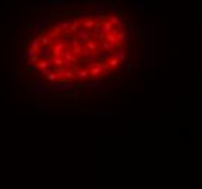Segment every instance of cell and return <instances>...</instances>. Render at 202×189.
<instances>
[{"instance_id": "cell-1", "label": "cell", "mask_w": 202, "mask_h": 189, "mask_svg": "<svg viewBox=\"0 0 202 189\" xmlns=\"http://www.w3.org/2000/svg\"><path fill=\"white\" fill-rule=\"evenodd\" d=\"M29 9H39V10H48V12H57V10H63L66 9V3L61 0H51L47 3H41V5H29Z\"/></svg>"}, {"instance_id": "cell-2", "label": "cell", "mask_w": 202, "mask_h": 189, "mask_svg": "<svg viewBox=\"0 0 202 189\" xmlns=\"http://www.w3.org/2000/svg\"><path fill=\"white\" fill-rule=\"evenodd\" d=\"M53 26V22L51 20H45V19H39V20H36V22H33V23H31V28L26 31V35L29 36V38H32L35 33H38V32H41V31H44L45 28H51Z\"/></svg>"}, {"instance_id": "cell-3", "label": "cell", "mask_w": 202, "mask_h": 189, "mask_svg": "<svg viewBox=\"0 0 202 189\" xmlns=\"http://www.w3.org/2000/svg\"><path fill=\"white\" fill-rule=\"evenodd\" d=\"M48 87H50V90H53V92H61V90H66V92H73V90L76 89V85H74V83H71V82L58 80V82L51 83Z\"/></svg>"}, {"instance_id": "cell-4", "label": "cell", "mask_w": 202, "mask_h": 189, "mask_svg": "<svg viewBox=\"0 0 202 189\" xmlns=\"http://www.w3.org/2000/svg\"><path fill=\"white\" fill-rule=\"evenodd\" d=\"M31 92H32L33 95H36V96H42V95H45V93L48 92V89L45 87V85H44L42 82L36 80V82H33V83L31 85Z\"/></svg>"}, {"instance_id": "cell-5", "label": "cell", "mask_w": 202, "mask_h": 189, "mask_svg": "<svg viewBox=\"0 0 202 189\" xmlns=\"http://www.w3.org/2000/svg\"><path fill=\"white\" fill-rule=\"evenodd\" d=\"M140 54H141V48L140 47H134L132 48V53H131V57H130V64L127 66L128 70H134L137 67V61H138Z\"/></svg>"}, {"instance_id": "cell-6", "label": "cell", "mask_w": 202, "mask_h": 189, "mask_svg": "<svg viewBox=\"0 0 202 189\" xmlns=\"http://www.w3.org/2000/svg\"><path fill=\"white\" fill-rule=\"evenodd\" d=\"M111 115H121L119 109H109V108H99L98 109V117H111Z\"/></svg>"}, {"instance_id": "cell-7", "label": "cell", "mask_w": 202, "mask_h": 189, "mask_svg": "<svg viewBox=\"0 0 202 189\" xmlns=\"http://www.w3.org/2000/svg\"><path fill=\"white\" fill-rule=\"evenodd\" d=\"M102 85H103V79H102V77H98V79H95V80H89V82H86V83L82 85V86H83V89L95 90V89H99Z\"/></svg>"}, {"instance_id": "cell-8", "label": "cell", "mask_w": 202, "mask_h": 189, "mask_svg": "<svg viewBox=\"0 0 202 189\" xmlns=\"http://www.w3.org/2000/svg\"><path fill=\"white\" fill-rule=\"evenodd\" d=\"M74 38H76V41H80V42H86V41H89V38H90V32L89 31H86V29H77L76 31V35H74Z\"/></svg>"}, {"instance_id": "cell-9", "label": "cell", "mask_w": 202, "mask_h": 189, "mask_svg": "<svg viewBox=\"0 0 202 189\" xmlns=\"http://www.w3.org/2000/svg\"><path fill=\"white\" fill-rule=\"evenodd\" d=\"M90 38L92 40H96V41H105V35H103V31H102L100 25H95L93 31L90 32Z\"/></svg>"}, {"instance_id": "cell-10", "label": "cell", "mask_w": 202, "mask_h": 189, "mask_svg": "<svg viewBox=\"0 0 202 189\" xmlns=\"http://www.w3.org/2000/svg\"><path fill=\"white\" fill-rule=\"evenodd\" d=\"M66 50V41L64 40H58L55 44H54V50H53V55L54 57H58L60 54H63V51Z\"/></svg>"}, {"instance_id": "cell-11", "label": "cell", "mask_w": 202, "mask_h": 189, "mask_svg": "<svg viewBox=\"0 0 202 189\" xmlns=\"http://www.w3.org/2000/svg\"><path fill=\"white\" fill-rule=\"evenodd\" d=\"M115 57H116V60H118L119 63H125V61H127V54H125V51L122 50V45H121V44H118L116 48H115Z\"/></svg>"}, {"instance_id": "cell-12", "label": "cell", "mask_w": 202, "mask_h": 189, "mask_svg": "<svg viewBox=\"0 0 202 189\" xmlns=\"http://www.w3.org/2000/svg\"><path fill=\"white\" fill-rule=\"evenodd\" d=\"M73 23H74V20H71V19H57L55 20V26H58L61 31H68L70 25H73Z\"/></svg>"}, {"instance_id": "cell-13", "label": "cell", "mask_w": 202, "mask_h": 189, "mask_svg": "<svg viewBox=\"0 0 202 189\" xmlns=\"http://www.w3.org/2000/svg\"><path fill=\"white\" fill-rule=\"evenodd\" d=\"M116 41H119L121 45H124V44L127 42V29H125V28H118Z\"/></svg>"}, {"instance_id": "cell-14", "label": "cell", "mask_w": 202, "mask_h": 189, "mask_svg": "<svg viewBox=\"0 0 202 189\" xmlns=\"http://www.w3.org/2000/svg\"><path fill=\"white\" fill-rule=\"evenodd\" d=\"M25 60H26V61H31V63H36V60H38L36 51H33V50H31V48L25 50Z\"/></svg>"}, {"instance_id": "cell-15", "label": "cell", "mask_w": 202, "mask_h": 189, "mask_svg": "<svg viewBox=\"0 0 202 189\" xmlns=\"http://www.w3.org/2000/svg\"><path fill=\"white\" fill-rule=\"evenodd\" d=\"M100 74H103V71H102L100 66H99L98 63H95V64L92 66L90 71H89V77H95V76H100Z\"/></svg>"}, {"instance_id": "cell-16", "label": "cell", "mask_w": 202, "mask_h": 189, "mask_svg": "<svg viewBox=\"0 0 202 189\" xmlns=\"http://www.w3.org/2000/svg\"><path fill=\"white\" fill-rule=\"evenodd\" d=\"M95 25H96V23H95V20L92 19V15H89V16H87V19H85V20L82 22V28H83V29H86V31H87V29L95 28Z\"/></svg>"}, {"instance_id": "cell-17", "label": "cell", "mask_w": 202, "mask_h": 189, "mask_svg": "<svg viewBox=\"0 0 202 189\" xmlns=\"http://www.w3.org/2000/svg\"><path fill=\"white\" fill-rule=\"evenodd\" d=\"M130 31H131L132 36H134V38H137V36H138V33H140V22L132 20V22H131V25H130Z\"/></svg>"}, {"instance_id": "cell-18", "label": "cell", "mask_w": 202, "mask_h": 189, "mask_svg": "<svg viewBox=\"0 0 202 189\" xmlns=\"http://www.w3.org/2000/svg\"><path fill=\"white\" fill-rule=\"evenodd\" d=\"M105 41L111 45V48H116V45H118L116 36H115V35H112V33H108V35L105 36Z\"/></svg>"}, {"instance_id": "cell-19", "label": "cell", "mask_w": 202, "mask_h": 189, "mask_svg": "<svg viewBox=\"0 0 202 189\" xmlns=\"http://www.w3.org/2000/svg\"><path fill=\"white\" fill-rule=\"evenodd\" d=\"M38 51H39V55H41L44 60H48V58H51V57H53V54H51V51H50V48H48V47H41Z\"/></svg>"}, {"instance_id": "cell-20", "label": "cell", "mask_w": 202, "mask_h": 189, "mask_svg": "<svg viewBox=\"0 0 202 189\" xmlns=\"http://www.w3.org/2000/svg\"><path fill=\"white\" fill-rule=\"evenodd\" d=\"M61 58H63V61H68V63H71L73 58H74L71 48H66V50L63 51V57H61Z\"/></svg>"}, {"instance_id": "cell-21", "label": "cell", "mask_w": 202, "mask_h": 189, "mask_svg": "<svg viewBox=\"0 0 202 189\" xmlns=\"http://www.w3.org/2000/svg\"><path fill=\"white\" fill-rule=\"evenodd\" d=\"M39 48H41V42H39V38H33V40L31 41V50L38 51Z\"/></svg>"}, {"instance_id": "cell-22", "label": "cell", "mask_w": 202, "mask_h": 189, "mask_svg": "<svg viewBox=\"0 0 202 189\" xmlns=\"http://www.w3.org/2000/svg\"><path fill=\"white\" fill-rule=\"evenodd\" d=\"M74 76H77V77H80V79H86V77H89V71L85 70V68H80L78 71L74 73Z\"/></svg>"}, {"instance_id": "cell-23", "label": "cell", "mask_w": 202, "mask_h": 189, "mask_svg": "<svg viewBox=\"0 0 202 189\" xmlns=\"http://www.w3.org/2000/svg\"><path fill=\"white\" fill-rule=\"evenodd\" d=\"M100 28H102V31H105L106 33H111V31H112V29H113L115 26H112V25H111V23H109L108 20H105V22H103V23L100 25Z\"/></svg>"}, {"instance_id": "cell-24", "label": "cell", "mask_w": 202, "mask_h": 189, "mask_svg": "<svg viewBox=\"0 0 202 189\" xmlns=\"http://www.w3.org/2000/svg\"><path fill=\"white\" fill-rule=\"evenodd\" d=\"M99 48H100V51H105V53H109L112 48H111V45L106 42V41H100L99 42Z\"/></svg>"}, {"instance_id": "cell-25", "label": "cell", "mask_w": 202, "mask_h": 189, "mask_svg": "<svg viewBox=\"0 0 202 189\" xmlns=\"http://www.w3.org/2000/svg\"><path fill=\"white\" fill-rule=\"evenodd\" d=\"M39 42L42 44V47H48V45H51V40H50V36H41L39 38Z\"/></svg>"}, {"instance_id": "cell-26", "label": "cell", "mask_w": 202, "mask_h": 189, "mask_svg": "<svg viewBox=\"0 0 202 189\" xmlns=\"http://www.w3.org/2000/svg\"><path fill=\"white\" fill-rule=\"evenodd\" d=\"M71 51H73V55H77V57H80V55H82V51H83V48L80 47V45H74V47L71 48Z\"/></svg>"}, {"instance_id": "cell-27", "label": "cell", "mask_w": 202, "mask_h": 189, "mask_svg": "<svg viewBox=\"0 0 202 189\" xmlns=\"http://www.w3.org/2000/svg\"><path fill=\"white\" fill-rule=\"evenodd\" d=\"M134 93H138V95H143V93H144V82H141V83H138V85L135 86Z\"/></svg>"}, {"instance_id": "cell-28", "label": "cell", "mask_w": 202, "mask_h": 189, "mask_svg": "<svg viewBox=\"0 0 202 189\" xmlns=\"http://www.w3.org/2000/svg\"><path fill=\"white\" fill-rule=\"evenodd\" d=\"M47 79H48L51 83H54V82H58V76H57V73H55V71H53V73H48Z\"/></svg>"}, {"instance_id": "cell-29", "label": "cell", "mask_w": 202, "mask_h": 189, "mask_svg": "<svg viewBox=\"0 0 202 189\" xmlns=\"http://www.w3.org/2000/svg\"><path fill=\"white\" fill-rule=\"evenodd\" d=\"M135 9L138 10V12H144V9H145V6H144V2L143 0H138V2H135Z\"/></svg>"}, {"instance_id": "cell-30", "label": "cell", "mask_w": 202, "mask_h": 189, "mask_svg": "<svg viewBox=\"0 0 202 189\" xmlns=\"http://www.w3.org/2000/svg\"><path fill=\"white\" fill-rule=\"evenodd\" d=\"M60 33H61V29H60L58 26H55V28H54V31H51V32H50V40H51V38H55V36H58Z\"/></svg>"}, {"instance_id": "cell-31", "label": "cell", "mask_w": 202, "mask_h": 189, "mask_svg": "<svg viewBox=\"0 0 202 189\" xmlns=\"http://www.w3.org/2000/svg\"><path fill=\"white\" fill-rule=\"evenodd\" d=\"M73 15H74V16H89V15H92V13H90V12H85V10H74Z\"/></svg>"}, {"instance_id": "cell-32", "label": "cell", "mask_w": 202, "mask_h": 189, "mask_svg": "<svg viewBox=\"0 0 202 189\" xmlns=\"http://www.w3.org/2000/svg\"><path fill=\"white\" fill-rule=\"evenodd\" d=\"M95 50H96V42H95V41H89V42H87V51L95 53Z\"/></svg>"}, {"instance_id": "cell-33", "label": "cell", "mask_w": 202, "mask_h": 189, "mask_svg": "<svg viewBox=\"0 0 202 189\" xmlns=\"http://www.w3.org/2000/svg\"><path fill=\"white\" fill-rule=\"evenodd\" d=\"M53 60H54V66L57 67H63V58L61 57H53Z\"/></svg>"}, {"instance_id": "cell-34", "label": "cell", "mask_w": 202, "mask_h": 189, "mask_svg": "<svg viewBox=\"0 0 202 189\" xmlns=\"http://www.w3.org/2000/svg\"><path fill=\"white\" fill-rule=\"evenodd\" d=\"M118 64H119V61L116 60V57H112V58L109 60V63H108L109 67H118Z\"/></svg>"}, {"instance_id": "cell-35", "label": "cell", "mask_w": 202, "mask_h": 189, "mask_svg": "<svg viewBox=\"0 0 202 189\" xmlns=\"http://www.w3.org/2000/svg\"><path fill=\"white\" fill-rule=\"evenodd\" d=\"M64 77H66V82H67L68 79H73V77H74V73H73L71 70H67L66 74H64Z\"/></svg>"}, {"instance_id": "cell-36", "label": "cell", "mask_w": 202, "mask_h": 189, "mask_svg": "<svg viewBox=\"0 0 202 189\" xmlns=\"http://www.w3.org/2000/svg\"><path fill=\"white\" fill-rule=\"evenodd\" d=\"M106 18H108V16H106L105 13H103V15H96V20H98V22H102V23L105 22Z\"/></svg>"}, {"instance_id": "cell-37", "label": "cell", "mask_w": 202, "mask_h": 189, "mask_svg": "<svg viewBox=\"0 0 202 189\" xmlns=\"http://www.w3.org/2000/svg\"><path fill=\"white\" fill-rule=\"evenodd\" d=\"M29 70H31V71H38V70H39L38 63H32V64H31V67H29Z\"/></svg>"}, {"instance_id": "cell-38", "label": "cell", "mask_w": 202, "mask_h": 189, "mask_svg": "<svg viewBox=\"0 0 202 189\" xmlns=\"http://www.w3.org/2000/svg\"><path fill=\"white\" fill-rule=\"evenodd\" d=\"M18 22H23V23H26L28 22V18H26V13H23L19 19H18Z\"/></svg>"}, {"instance_id": "cell-39", "label": "cell", "mask_w": 202, "mask_h": 189, "mask_svg": "<svg viewBox=\"0 0 202 189\" xmlns=\"http://www.w3.org/2000/svg\"><path fill=\"white\" fill-rule=\"evenodd\" d=\"M16 98H18L19 100H25V99H26V95H25V93H16Z\"/></svg>"}, {"instance_id": "cell-40", "label": "cell", "mask_w": 202, "mask_h": 189, "mask_svg": "<svg viewBox=\"0 0 202 189\" xmlns=\"http://www.w3.org/2000/svg\"><path fill=\"white\" fill-rule=\"evenodd\" d=\"M23 74H25V71H22V70H16V76H18L20 80L23 79Z\"/></svg>"}, {"instance_id": "cell-41", "label": "cell", "mask_w": 202, "mask_h": 189, "mask_svg": "<svg viewBox=\"0 0 202 189\" xmlns=\"http://www.w3.org/2000/svg\"><path fill=\"white\" fill-rule=\"evenodd\" d=\"M68 31H73V32H76V31H77V23L74 22L73 25H70V28H68Z\"/></svg>"}, {"instance_id": "cell-42", "label": "cell", "mask_w": 202, "mask_h": 189, "mask_svg": "<svg viewBox=\"0 0 202 189\" xmlns=\"http://www.w3.org/2000/svg\"><path fill=\"white\" fill-rule=\"evenodd\" d=\"M67 36H68V40H70V42H73V44L76 42V38H74V35H68V33H67Z\"/></svg>"}, {"instance_id": "cell-43", "label": "cell", "mask_w": 202, "mask_h": 189, "mask_svg": "<svg viewBox=\"0 0 202 189\" xmlns=\"http://www.w3.org/2000/svg\"><path fill=\"white\" fill-rule=\"evenodd\" d=\"M13 77H15V71H10V73H9V80L12 82V80H13Z\"/></svg>"}, {"instance_id": "cell-44", "label": "cell", "mask_w": 202, "mask_h": 189, "mask_svg": "<svg viewBox=\"0 0 202 189\" xmlns=\"http://www.w3.org/2000/svg\"><path fill=\"white\" fill-rule=\"evenodd\" d=\"M41 74H42V76H45V77H47V76H48V71H47V70H41Z\"/></svg>"}]
</instances>
